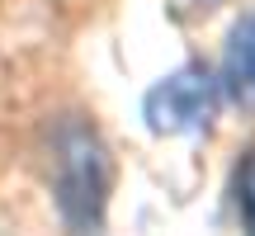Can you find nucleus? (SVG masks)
Here are the masks:
<instances>
[{
  "mask_svg": "<svg viewBox=\"0 0 255 236\" xmlns=\"http://www.w3.org/2000/svg\"><path fill=\"white\" fill-rule=\"evenodd\" d=\"M222 109V81L203 66H180L165 81H156L142 100V118L156 137L208 132Z\"/></svg>",
  "mask_w": 255,
  "mask_h": 236,
  "instance_id": "obj_2",
  "label": "nucleus"
},
{
  "mask_svg": "<svg viewBox=\"0 0 255 236\" xmlns=\"http://www.w3.org/2000/svg\"><path fill=\"white\" fill-rule=\"evenodd\" d=\"M222 95L237 109L255 114V9L241 14L227 33V52H222Z\"/></svg>",
  "mask_w": 255,
  "mask_h": 236,
  "instance_id": "obj_3",
  "label": "nucleus"
},
{
  "mask_svg": "<svg viewBox=\"0 0 255 236\" xmlns=\"http://www.w3.org/2000/svg\"><path fill=\"white\" fill-rule=\"evenodd\" d=\"M237 213L246 222V232H255V146L237 165Z\"/></svg>",
  "mask_w": 255,
  "mask_h": 236,
  "instance_id": "obj_4",
  "label": "nucleus"
},
{
  "mask_svg": "<svg viewBox=\"0 0 255 236\" xmlns=\"http://www.w3.org/2000/svg\"><path fill=\"white\" fill-rule=\"evenodd\" d=\"M57 165H52V199L71 227H100L109 208V151L95 137V127L71 123L52 142Z\"/></svg>",
  "mask_w": 255,
  "mask_h": 236,
  "instance_id": "obj_1",
  "label": "nucleus"
}]
</instances>
